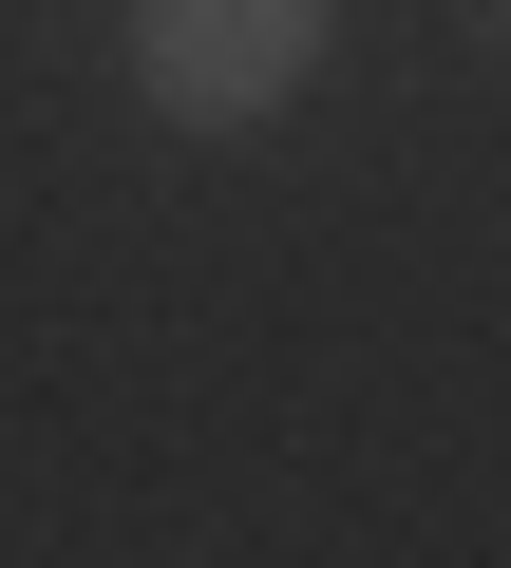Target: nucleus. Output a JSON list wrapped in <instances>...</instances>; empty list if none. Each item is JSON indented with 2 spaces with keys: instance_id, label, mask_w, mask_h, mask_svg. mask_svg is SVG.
I'll list each match as a JSON object with an SVG mask.
<instances>
[{
  "instance_id": "obj_1",
  "label": "nucleus",
  "mask_w": 511,
  "mask_h": 568,
  "mask_svg": "<svg viewBox=\"0 0 511 568\" xmlns=\"http://www.w3.org/2000/svg\"><path fill=\"white\" fill-rule=\"evenodd\" d=\"M341 39V0H133V95L171 133H266Z\"/></svg>"
},
{
  "instance_id": "obj_2",
  "label": "nucleus",
  "mask_w": 511,
  "mask_h": 568,
  "mask_svg": "<svg viewBox=\"0 0 511 568\" xmlns=\"http://www.w3.org/2000/svg\"><path fill=\"white\" fill-rule=\"evenodd\" d=\"M454 20H473V39H511V0H454Z\"/></svg>"
}]
</instances>
